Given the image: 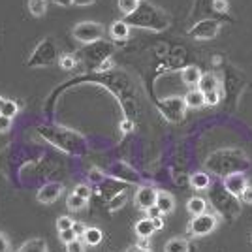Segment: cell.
Returning <instances> with one entry per match:
<instances>
[{
  "label": "cell",
  "instance_id": "obj_43",
  "mask_svg": "<svg viewBox=\"0 0 252 252\" xmlns=\"http://www.w3.org/2000/svg\"><path fill=\"white\" fill-rule=\"evenodd\" d=\"M109 66H111V61H105V63L102 64V68H98V70H107Z\"/></svg>",
  "mask_w": 252,
  "mask_h": 252
},
{
  "label": "cell",
  "instance_id": "obj_6",
  "mask_svg": "<svg viewBox=\"0 0 252 252\" xmlns=\"http://www.w3.org/2000/svg\"><path fill=\"white\" fill-rule=\"evenodd\" d=\"M222 183H224V189L228 190L231 196H241L243 190L249 187V181H247L245 173H241V171H233V173L224 175Z\"/></svg>",
  "mask_w": 252,
  "mask_h": 252
},
{
  "label": "cell",
  "instance_id": "obj_39",
  "mask_svg": "<svg viewBox=\"0 0 252 252\" xmlns=\"http://www.w3.org/2000/svg\"><path fill=\"white\" fill-rule=\"evenodd\" d=\"M137 249H141V251H151V247H149V239H139Z\"/></svg>",
  "mask_w": 252,
  "mask_h": 252
},
{
  "label": "cell",
  "instance_id": "obj_31",
  "mask_svg": "<svg viewBox=\"0 0 252 252\" xmlns=\"http://www.w3.org/2000/svg\"><path fill=\"white\" fill-rule=\"evenodd\" d=\"M74 194L81 196L83 200H89V198H91V189H89L87 185H77V187L74 189Z\"/></svg>",
  "mask_w": 252,
  "mask_h": 252
},
{
  "label": "cell",
  "instance_id": "obj_30",
  "mask_svg": "<svg viewBox=\"0 0 252 252\" xmlns=\"http://www.w3.org/2000/svg\"><path fill=\"white\" fill-rule=\"evenodd\" d=\"M230 8V4H228V0H213V10L219 11V13H226Z\"/></svg>",
  "mask_w": 252,
  "mask_h": 252
},
{
  "label": "cell",
  "instance_id": "obj_35",
  "mask_svg": "<svg viewBox=\"0 0 252 252\" xmlns=\"http://www.w3.org/2000/svg\"><path fill=\"white\" fill-rule=\"evenodd\" d=\"M72 230H74L75 233H77V237H79V235H83V233H85V230H87V226H85L83 222H74Z\"/></svg>",
  "mask_w": 252,
  "mask_h": 252
},
{
  "label": "cell",
  "instance_id": "obj_2",
  "mask_svg": "<svg viewBox=\"0 0 252 252\" xmlns=\"http://www.w3.org/2000/svg\"><path fill=\"white\" fill-rule=\"evenodd\" d=\"M104 25L96 21H81L72 29V36L81 43H94L104 36Z\"/></svg>",
  "mask_w": 252,
  "mask_h": 252
},
{
  "label": "cell",
  "instance_id": "obj_1",
  "mask_svg": "<svg viewBox=\"0 0 252 252\" xmlns=\"http://www.w3.org/2000/svg\"><path fill=\"white\" fill-rule=\"evenodd\" d=\"M125 21L130 27H143V29H151V31H166L168 29V15L162 10H158L155 4L139 2L137 10L130 15H126Z\"/></svg>",
  "mask_w": 252,
  "mask_h": 252
},
{
  "label": "cell",
  "instance_id": "obj_17",
  "mask_svg": "<svg viewBox=\"0 0 252 252\" xmlns=\"http://www.w3.org/2000/svg\"><path fill=\"white\" fill-rule=\"evenodd\" d=\"M104 239V233L100 228H87L83 233V243L85 245H89V247H96V245H100Z\"/></svg>",
  "mask_w": 252,
  "mask_h": 252
},
{
  "label": "cell",
  "instance_id": "obj_8",
  "mask_svg": "<svg viewBox=\"0 0 252 252\" xmlns=\"http://www.w3.org/2000/svg\"><path fill=\"white\" fill-rule=\"evenodd\" d=\"M136 205L143 211L157 205V190L153 187H139L136 192Z\"/></svg>",
  "mask_w": 252,
  "mask_h": 252
},
{
  "label": "cell",
  "instance_id": "obj_25",
  "mask_svg": "<svg viewBox=\"0 0 252 252\" xmlns=\"http://www.w3.org/2000/svg\"><path fill=\"white\" fill-rule=\"evenodd\" d=\"M126 201V192H121V194H117L115 198L111 200V203H109V211H119L123 205H125Z\"/></svg>",
  "mask_w": 252,
  "mask_h": 252
},
{
  "label": "cell",
  "instance_id": "obj_44",
  "mask_svg": "<svg viewBox=\"0 0 252 252\" xmlns=\"http://www.w3.org/2000/svg\"><path fill=\"white\" fill-rule=\"evenodd\" d=\"M128 252H151V251H141V249H137L136 247V249H132V251H128Z\"/></svg>",
  "mask_w": 252,
  "mask_h": 252
},
{
  "label": "cell",
  "instance_id": "obj_24",
  "mask_svg": "<svg viewBox=\"0 0 252 252\" xmlns=\"http://www.w3.org/2000/svg\"><path fill=\"white\" fill-rule=\"evenodd\" d=\"M75 64H77V61H75V57H72V55H63L61 61H59V66L63 70H74Z\"/></svg>",
  "mask_w": 252,
  "mask_h": 252
},
{
  "label": "cell",
  "instance_id": "obj_7",
  "mask_svg": "<svg viewBox=\"0 0 252 252\" xmlns=\"http://www.w3.org/2000/svg\"><path fill=\"white\" fill-rule=\"evenodd\" d=\"M61 194H63V185L61 183H47V185H43L42 189L38 190L36 200L40 203H53V201H57L61 198Z\"/></svg>",
  "mask_w": 252,
  "mask_h": 252
},
{
  "label": "cell",
  "instance_id": "obj_26",
  "mask_svg": "<svg viewBox=\"0 0 252 252\" xmlns=\"http://www.w3.org/2000/svg\"><path fill=\"white\" fill-rule=\"evenodd\" d=\"M72 226H74V220L70 217H59V220H57V230L59 231L72 230Z\"/></svg>",
  "mask_w": 252,
  "mask_h": 252
},
{
  "label": "cell",
  "instance_id": "obj_22",
  "mask_svg": "<svg viewBox=\"0 0 252 252\" xmlns=\"http://www.w3.org/2000/svg\"><path fill=\"white\" fill-rule=\"evenodd\" d=\"M117 6H119V10L123 15H130V13H134L137 10V6H139V2L137 0H117Z\"/></svg>",
  "mask_w": 252,
  "mask_h": 252
},
{
  "label": "cell",
  "instance_id": "obj_3",
  "mask_svg": "<svg viewBox=\"0 0 252 252\" xmlns=\"http://www.w3.org/2000/svg\"><path fill=\"white\" fill-rule=\"evenodd\" d=\"M222 25L220 21L215 19H201V21L194 23L189 29V36L196 42H205V40H213L219 36Z\"/></svg>",
  "mask_w": 252,
  "mask_h": 252
},
{
  "label": "cell",
  "instance_id": "obj_10",
  "mask_svg": "<svg viewBox=\"0 0 252 252\" xmlns=\"http://www.w3.org/2000/svg\"><path fill=\"white\" fill-rule=\"evenodd\" d=\"M134 231H136V235L139 239H149L157 228H155V222L153 219H141V220L136 222V226H134Z\"/></svg>",
  "mask_w": 252,
  "mask_h": 252
},
{
  "label": "cell",
  "instance_id": "obj_16",
  "mask_svg": "<svg viewBox=\"0 0 252 252\" xmlns=\"http://www.w3.org/2000/svg\"><path fill=\"white\" fill-rule=\"evenodd\" d=\"M17 252H47V243L42 237H36V239H29V241L21 245Z\"/></svg>",
  "mask_w": 252,
  "mask_h": 252
},
{
  "label": "cell",
  "instance_id": "obj_12",
  "mask_svg": "<svg viewBox=\"0 0 252 252\" xmlns=\"http://www.w3.org/2000/svg\"><path fill=\"white\" fill-rule=\"evenodd\" d=\"M219 89V77L213 74V72H207V74H201L200 83H198V91H201L203 94L205 93H211V91H217Z\"/></svg>",
  "mask_w": 252,
  "mask_h": 252
},
{
  "label": "cell",
  "instance_id": "obj_5",
  "mask_svg": "<svg viewBox=\"0 0 252 252\" xmlns=\"http://www.w3.org/2000/svg\"><path fill=\"white\" fill-rule=\"evenodd\" d=\"M217 226H219V219H217L215 215H211V213H201V215L194 217V219L190 220L189 231H190V235H194V237H205V235H209Z\"/></svg>",
  "mask_w": 252,
  "mask_h": 252
},
{
  "label": "cell",
  "instance_id": "obj_19",
  "mask_svg": "<svg viewBox=\"0 0 252 252\" xmlns=\"http://www.w3.org/2000/svg\"><path fill=\"white\" fill-rule=\"evenodd\" d=\"M205 200L203 198H200V196H194V198H190L189 203H187V209H189V213L192 215V217H198V215H201V213H205Z\"/></svg>",
  "mask_w": 252,
  "mask_h": 252
},
{
  "label": "cell",
  "instance_id": "obj_34",
  "mask_svg": "<svg viewBox=\"0 0 252 252\" xmlns=\"http://www.w3.org/2000/svg\"><path fill=\"white\" fill-rule=\"evenodd\" d=\"M147 219H158V217H162V213H160V209H158L157 205H153V207H149L147 211Z\"/></svg>",
  "mask_w": 252,
  "mask_h": 252
},
{
  "label": "cell",
  "instance_id": "obj_37",
  "mask_svg": "<svg viewBox=\"0 0 252 252\" xmlns=\"http://www.w3.org/2000/svg\"><path fill=\"white\" fill-rule=\"evenodd\" d=\"M55 6H61V8H68L74 4V0H51Z\"/></svg>",
  "mask_w": 252,
  "mask_h": 252
},
{
  "label": "cell",
  "instance_id": "obj_46",
  "mask_svg": "<svg viewBox=\"0 0 252 252\" xmlns=\"http://www.w3.org/2000/svg\"><path fill=\"white\" fill-rule=\"evenodd\" d=\"M137 2H145V0H137Z\"/></svg>",
  "mask_w": 252,
  "mask_h": 252
},
{
  "label": "cell",
  "instance_id": "obj_15",
  "mask_svg": "<svg viewBox=\"0 0 252 252\" xmlns=\"http://www.w3.org/2000/svg\"><path fill=\"white\" fill-rule=\"evenodd\" d=\"M189 183L194 190H205V189H209L211 177L205 173V171H196V173L190 175Z\"/></svg>",
  "mask_w": 252,
  "mask_h": 252
},
{
  "label": "cell",
  "instance_id": "obj_27",
  "mask_svg": "<svg viewBox=\"0 0 252 252\" xmlns=\"http://www.w3.org/2000/svg\"><path fill=\"white\" fill-rule=\"evenodd\" d=\"M59 239L64 243V245H68V243H72L77 239V233L74 230H64V231H59Z\"/></svg>",
  "mask_w": 252,
  "mask_h": 252
},
{
  "label": "cell",
  "instance_id": "obj_42",
  "mask_svg": "<svg viewBox=\"0 0 252 252\" xmlns=\"http://www.w3.org/2000/svg\"><path fill=\"white\" fill-rule=\"evenodd\" d=\"M91 179H93V181H100V179H102V173H94V169H93V173H91Z\"/></svg>",
  "mask_w": 252,
  "mask_h": 252
},
{
  "label": "cell",
  "instance_id": "obj_33",
  "mask_svg": "<svg viewBox=\"0 0 252 252\" xmlns=\"http://www.w3.org/2000/svg\"><path fill=\"white\" fill-rule=\"evenodd\" d=\"M10 239L0 231V252H10Z\"/></svg>",
  "mask_w": 252,
  "mask_h": 252
},
{
  "label": "cell",
  "instance_id": "obj_23",
  "mask_svg": "<svg viewBox=\"0 0 252 252\" xmlns=\"http://www.w3.org/2000/svg\"><path fill=\"white\" fill-rule=\"evenodd\" d=\"M87 207V200H83L81 196H77V194H72L70 198H68V209L70 211H81Z\"/></svg>",
  "mask_w": 252,
  "mask_h": 252
},
{
  "label": "cell",
  "instance_id": "obj_38",
  "mask_svg": "<svg viewBox=\"0 0 252 252\" xmlns=\"http://www.w3.org/2000/svg\"><path fill=\"white\" fill-rule=\"evenodd\" d=\"M96 0H74V6H81V8H85V6H91V4H94Z\"/></svg>",
  "mask_w": 252,
  "mask_h": 252
},
{
  "label": "cell",
  "instance_id": "obj_11",
  "mask_svg": "<svg viewBox=\"0 0 252 252\" xmlns=\"http://www.w3.org/2000/svg\"><path fill=\"white\" fill-rule=\"evenodd\" d=\"M185 98V105H187V109H200L205 105V98H203V93L198 91V89H192L190 93H187V96H183Z\"/></svg>",
  "mask_w": 252,
  "mask_h": 252
},
{
  "label": "cell",
  "instance_id": "obj_41",
  "mask_svg": "<svg viewBox=\"0 0 252 252\" xmlns=\"http://www.w3.org/2000/svg\"><path fill=\"white\" fill-rule=\"evenodd\" d=\"M153 222H155V228H157V231L164 228V220H162L160 217H158V219H153Z\"/></svg>",
  "mask_w": 252,
  "mask_h": 252
},
{
  "label": "cell",
  "instance_id": "obj_45",
  "mask_svg": "<svg viewBox=\"0 0 252 252\" xmlns=\"http://www.w3.org/2000/svg\"><path fill=\"white\" fill-rule=\"evenodd\" d=\"M2 102H4V98H2V96H0V104H2Z\"/></svg>",
  "mask_w": 252,
  "mask_h": 252
},
{
  "label": "cell",
  "instance_id": "obj_47",
  "mask_svg": "<svg viewBox=\"0 0 252 252\" xmlns=\"http://www.w3.org/2000/svg\"><path fill=\"white\" fill-rule=\"evenodd\" d=\"M251 241H252V237H251Z\"/></svg>",
  "mask_w": 252,
  "mask_h": 252
},
{
  "label": "cell",
  "instance_id": "obj_13",
  "mask_svg": "<svg viewBox=\"0 0 252 252\" xmlns=\"http://www.w3.org/2000/svg\"><path fill=\"white\" fill-rule=\"evenodd\" d=\"M181 77H183L185 85H189V87H198L201 72H200V68H198V66H187V68L181 72Z\"/></svg>",
  "mask_w": 252,
  "mask_h": 252
},
{
  "label": "cell",
  "instance_id": "obj_9",
  "mask_svg": "<svg viewBox=\"0 0 252 252\" xmlns=\"http://www.w3.org/2000/svg\"><path fill=\"white\" fill-rule=\"evenodd\" d=\"M157 207L160 209L162 215L173 213V209H175V200H173V196H171L169 192H164V190L157 192Z\"/></svg>",
  "mask_w": 252,
  "mask_h": 252
},
{
  "label": "cell",
  "instance_id": "obj_36",
  "mask_svg": "<svg viewBox=\"0 0 252 252\" xmlns=\"http://www.w3.org/2000/svg\"><path fill=\"white\" fill-rule=\"evenodd\" d=\"M241 198H243V201H247V203H252V187H247V189L243 190Z\"/></svg>",
  "mask_w": 252,
  "mask_h": 252
},
{
  "label": "cell",
  "instance_id": "obj_18",
  "mask_svg": "<svg viewBox=\"0 0 252 252\" xmlns=\"http://www.w3.org/2000/svg\"><path fill=\"white\" fill-rule=\"evenodd\" d=\"M190 245L187 239H181V237H173L164 245V252H189Z\"/></svg>",
  "mask_w": 252,
  "mask_h": 252
},
{
  "label": "cell",
  "instance_id": "obj_20",
  "mask_svg": "<svg viewBox=\"0 0 252 252\" xmlns=\"http://www.w3.org/2000/svg\"><path fill=\"white\" fill-rule=\"evenodd\" d=\"M29 11L34 17H43L47 11V0H29Z\"/></svg>",
  "mask_w": 252,
  "mask_h": 252
},
{
  "label": "cell",
  "instance_id": "obj_28",
  "mask_svg": "<svg viewBox=\"0 0 252 252\" xmlns=\"http://www.w3.org/2000/svg\"><path fill=\"white\" fill-rule=\"evenodd\" d=\"M203 98H205V105H217L219 102H220V94H219L217 91L205 93V94H203Z\"/></svg>",
  "mask_w": 252,
  "mask_h": 252
},
{
  "label": "cell",
  "instance_id": "obj_14",
  "mask_svg": "<svg viewBox=\"0 0 252 252\" xmlns=\"http://www.w3.org/2000/svg\"><path fill=\"white\" fill-rule=\"evenodd\" d=\"M109 34L115 40H128L130 38V25L125 19L123 21H115L111 25V29H109Z\"/></svg>",
  "mask_w": 252,
  "mask_h": 252
},
{
  "label": "cell",
  "instance_id": "obj_21",
  "mask_svg": "<svg viewBox=\"0 0 252 252\" xmlns=\"http://www.w3.org/2000/svg\"><path fill=\"white\" fill-rule=\"evenodd\" d=\"M17 111H19V105L15 104L13 100H4L0 104V115L8 117V119H13V117L17 115Z\"/></svg>",
  "mask_w": 252,
  "mask_h": 252
},
{
  "label": "cell",
  "instance_id": "obj_29",
  "mask_svg": "<svg viewBox=\"0 0 252 252\" xmlns=\"http://www.w3.org/2000/svg\"><path fill=\"white\" fill-rule=\"evenodd\" d=\"M66 252H85V243L81 239H75V241L68 243L66 245Z\"/></svg>",
  "mask_w": 252,
  "mask_h": 252
},
{
  "label": "cell",
  "instance_id": "obj_32",
  "mask_svg": "<svg viewBox=\"0 0 252 252\" xmlns=\"http://www.w3.org/2000/svg\"><path fill=\"white\" fill-rule=\"evenodd\" d=\"M10 128H11V119L0 115V132H2V134H6Z\"/></svg>",
  "mask_w": 252,
  "mask_h": 252
},
{
  "label": "cell",
  "instance_id": "obj_4",
  "mask_svg": "<svg viewBox=\"0 0 252 252\" xmlns=\"http://www.w3.org/2000/svg\"><path fill=\"white\" fill-rule=\"evenodd\" d=\"M158 109L160 113L166 117L171 123H179L183 121L185 111H187V105H185V98L183 96H169L158 102Z\"/></svg>",
  "mask_w": 252,
  "mask_h": 252
},
{
  "label": "cell",
  "instance_id": "obj_40",
  "mask_svg": "<svg viewBox=\"0 0 252 252\" xmlns=\"http://www.w3.org/2000/svg\"><path fill=\"white\" fill-rule=\"evenodd\" d=\"M121 130H123V132H132V123H130V121H123Z\"/></svg>",
  "mask_w": 252,
  "mask_h": 252
}]
</instances>
